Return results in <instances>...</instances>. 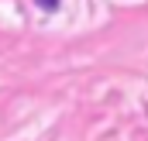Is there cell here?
I'll return each instance as SVG.
<instances>
[{
  "mask_svg": "<svg viewBox=\"0 0 148 141\" xmlns=\"http://www.w3.org/2000/svg\"><path fill=\"white\" fill-rule=\"evenodd\" d=\"M38 7H45V10H55V7H59V0H35Z\"/></svg>",
  "mask_w": 148,
  "mask_h": 141,
  "instance_id": "obj_1",
  "label": "cell"
}]
</instances>
